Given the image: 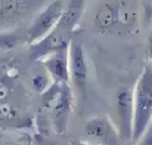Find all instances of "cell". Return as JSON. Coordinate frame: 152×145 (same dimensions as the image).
<instances>
[{"instance_id":"obj_9","label":"cell","mask_w":152,"mask_h":145,"mask_svg":"<svg viewBox=\"0 0 152 145\" xmlns=\"http://www.w3.org/2000/svg\"><path fill=\"white\" fill-rule=\"evenodd\" d=\"M84 4L86 0H68L66 4L64 6L62 16L55 30L58 33H69L74 28H77L84 12Z\"/></svg>"},{"instance_id":"obj_15","label":"cell","mask_w":152,"mask_h":145,"mask_svg":"<svg viewBox=\"0 0 152 145\" xmlns=\"http://www.w3.org/2000/svg\"><path fill=\"white\" fill-rule=\"evenodd\" d=\"M0 145H18V144H12V142H1Z\"/></svg>"},{"instance_id":"obj_3","label":"cell","mask_w":152,"mask_h":145,"mask_svg":"<svg viewBox=\"0 0 152 145\" xmlns=\"http://www.w3.org/2000/svg\"><path fill=\"white\" fill-rule=\"evenodd\" d=\"M65 3L62 0H55L50 4H48L31 22L30 28L27 30V43L28 45H37L42 40H45L52 31L56 28L62 12H64Z\"/></svg>"},{"instance_id":"obj_1","label":"cell","mask_w":152,"mask_h":145,"mask_svg":"<svg viewBox=\"0 0 152 145\" xmlns=\"http://www.w3.org/2000/svg\"><path fill=\"white\" fill-rule=\"evenodd\" d=\"M152 123V62H146L134 86L133 141L137 142Z\"/></svg>"},{"instance_id":"obj_4","label":"cell","mask_w":152,"mask_h":145,"mask_svg":"<svg viewBox=\"0 0 152 145\" xmlns=\"http://www.w3.org/2000/svg\"><path fill=\"white\" fill-rule=\"evenodd\" d=\"M43 67L53 82L71 83L69 76V43L62 42L59 46L43 55Z\"/></svg>"},{"instance_id":"obj_8","label":"cell","mask_w":152,"mask_h":145,"mask_svg":"<svg viewBox=\"0 0 152 145\" xmlns=\"http://www.w3.org/2000/svg\"><path fill=\"white\" fill-rule=\"evenodd\" d=\"M69 76H71V83L75 86H83L89 77V65L86 53L78 42L69 43Z\"/></svg>"},{"instance_id":"obj_7","label":"cell","mask_w":152,"mask_h":145,"mask_svg":"<svg viewBox=\"0 0 152 145\" xmlns=\"http://www.w3.org/2000/svg\"><path fill=\"white\" fill-rule=\"evenodd\" d=\"M72 91L69 83H62L59 96L56 99L55 105L52 107V114H53V126L58 133H64L68 124L69 114L72 111Z\"/></svg>"},{"instance_id":"obj_2","label":"cell","mask_w":152,"mask_h":145,"mask_svg":"<svg viewBox=\"0 0 152 145\" xmlns=\"http://www.w3.org/2000/svg\"><path fill=\"white\" fill-rule=\"evenodd\" d=\"M112 121L123 141H133L134 127V91L123 86L117 89L112 99Z\"/></svg>"},{"instance_id":"obj_5","label":"cell","mask_w":152,"mask_h":145,"mask_svg":"<svg viewBox=\"0 0 152 145\" xmlns=\"http://www.w3.org/2000/svg\"><path fill=\"white\" fill-rule=\"evenodd\" d=\"M86 136L95 145H121V136L108 116L92 117L86 123Z\"/></svg>"},{"instance_id":"obj_12","label":"cell","mask_w":152,"mask_h":145,"mask_svg":"<svg viewBox=\"0 0 152 145\" xmlns=\"http://www.w3.org/2000/svg\"><path fill=\"white\" fill-rule=\"evenodd\" d=\"M18 45V37L16 36H0V49H4V50H9V49L15 48Z\"/></svg>"},{"instance_id":"obj_11","label":"cell","mask_w":152,"mask_h":145,"mask_svg":"<svg viewBox=\"0 0 152 145\" xmlns=\"http://www.w3.org/2000/svg\"><path fill=\"white\" fill-rule=\"evenodd\" d=\"M52 83H53V80H52L50 74H49L48 71H46V73H39V74H36V76L33 77V86H34V89L39 91V92H45Z\"/></svg>"},{"instance_id":"obj_13","label":"cell","mask_w":152,"mask_h":145,"mask_svg":"<svg viewBox=\"0 0 152 145\" xmlns=\"http://www.w3.org/2000/svg\"><path fill=\"white\" fill-rule=\"evenodd\" d=\"M136 145H152V123L148 126L146 132L142 135V138L136 142Z\"/></svg>"},{"instance_id":"obj_6","label":"cell","mask_w":152,"mask_h":145,"mask_svg":"<svg viewBox=\"0 0 152 145\" xmlns=\"http://www.w3.org/2000/svg\"><path fill=\"white\" fill-rule=\"evenodd\" d=\"M95 27L101 33L121 34V0H105L95 13Z\"/></svg>"},{"instance_id":"obj_10","label":"cell","mask_w":152,"mask_h":145,"mask_svg":"<svg viewBox=\"0 0 152 145\" xmlns=\"http://www.w3.org/2000/svg\"><path fill=\"white\" fill-rule=\"evenodd\" d=\"M37 0H0V19L18 21L34 7Z\"/></svg>"},{"instance_id":"obj_14","label":"cell","mask_w":152,"mask_h":145,"mask_svg":"<svg viewBox=\"0 0 152 145\" xmlns=\"http://www.w3.org/2000/svg\"><path fill=\"white\" fill-rule=\"evenodd\" d=\"M69 145H95L92 142H81V141H72Z\"/></svg>"}]
</instances>
